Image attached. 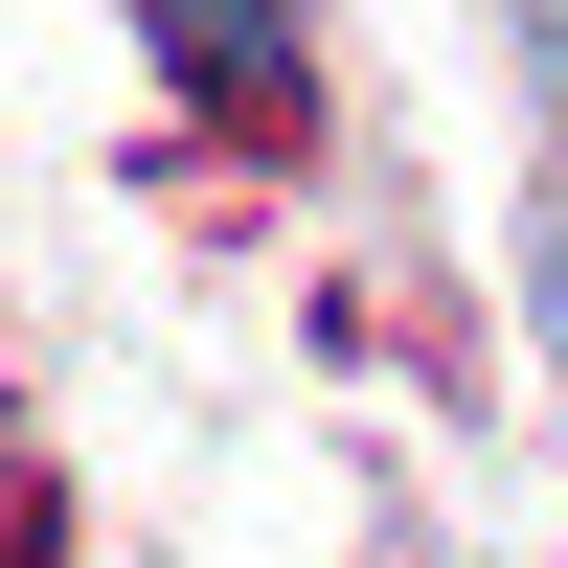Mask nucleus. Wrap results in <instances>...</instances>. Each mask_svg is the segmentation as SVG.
<instances>
[{"mask_svg": "<svg viewBox=\"0 0 568 568\" xmlns=\"http://www.w3.org/2000/svg\"><path fill=\"white\" fill-rule=\"evenodd\" d=\"M160 69H182V91H227L251 136H296V114H318V69H296V23H273V0H160Z\"/></svg>", "mask_w": 568, "mask_h": 568, "instance_id": "nucleus-1", "label": "nucleus"}, {"mask_svg": "<svg viewBox=\"0 0 568 568\" xmlns=\"http://www.w3.org/2000/svg\"><path fill=\"white\" fill-rule=\"evenodd\" d=\"M524 318H546V387H568V182H546V251H524Z\"/></svg>", "mask_w": 568, "mask_h": 568, "instance_id": "nucleus-2", "label": "nucleus"}, {"mask_svg": "<svg viewBox=\"0 0 568 568\" xmlns=\"http://www.w3.org/2000/svg\"><path fill=\"white\" fill-rule=\"evenodd\" d=\"M524 45H546V114H568V0H524Z\"/></svg>", "mask_w": 568, "mask_h": 568, "instance_id": "nucleus-3", "label": "nucleus"}]
</instances>
